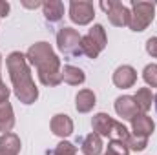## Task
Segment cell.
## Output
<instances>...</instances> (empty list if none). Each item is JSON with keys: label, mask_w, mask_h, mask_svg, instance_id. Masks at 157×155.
<instances>
[{"label": "cell", "mask_w": 157, "mask_h": 155, "mask_svg": "<svg viewBox=\"0 0 157 155\" xmlns=\"http://www.w3.org/2000/svg\"><path fill=\"white\" fill-rule=\"evenodd\" d=\"M106 44H108V37H106L104 26L93 24L91 29L80 40V49H82V55H86L88 59H97L101 51L106 47Z\"/></svg>", "instance_id": "277c9868"}, {"label": "cell", "mask_w": 157, "mask_h": 155, "mask_svg": "<svg viewBox=\"0 0 157 155\" xmlns=\"http://www.w3.org/2000/svg\"><path fill=\"white\" fill-rule=\"evenodd\" d=\"M102 155H117V153H113V152H110V150H106V153H102Z\"/></svg>", "instance_id": "f1b7e54d"}, {"label": "cell", "mask_w": 157, "mask_h": 155, "mask_svg": "<svg viewBox=\"0 0 157 155\" xmlns=\"http://www.w3.org/2000/svg\"><path fill=\"white\" fill-rule=\"evenodd\" d=\"M48 155H77V146L70 141H60L55 146V150Z\"/></svg>", "instance_id": "44dd1931"}, {"label": "cell", "mask_w": 157, "mask_h": 155, "mask_svg": "<svg viewBox=\"0 0 157 155\" xmlns=\"http://www.w3.org/2000/svg\"><path fill=\"white\" fill-rule=\"evenodd\" d=\"M15 128V112L11 102H2L0 104V133H11V130Z\"/></svg>", "instance_id": "e0dca14e"}, {"label": "cell", "mask_w": 157, "mask_h": 155, "mask_svg": "<svg viewBox=\"0 0 157 155\" xmlns=\"http://www.w3.org/2000/svg\"><path fill=\"white\" fill-rule=\"evenodd\" d=\"M130 137H132V131L122 124V122H113V128H112V133H110V141H119V142H124L126 146H128V141H130Z\"/></svg>", "instance_id": "ffe728a7"}, {"label": "cell", "mask_w": 157, "mask_h": 155, "mask_svg": "<svg viewBox=\"0 0 157 155\" xmlns=\"http://www.w3.org/2000/svg\"><path fill=\"white\" fill-rule=\"evenodd\" d=\"M84 80H86V75L80 68L71 66V64L62 68V82H66L70 86H80V84H84Z\"/></svg>", "instance_id": "ac0fdd59"}, {"label": "cell", "mask_w": 157, "mask_h": 155, "mask_svg": "<svg viewBox=\"0 0 157 155\" xmlns=\"http://www.w3.org/2000/svg\"><path fill=\"white\" fill-rule=\"evenodd\" d=\"M154 104H155V112H157V93L154 95Z\"/></svg>", "instance_id": "83f0119b"}, {"label": "cell", "mask_w": 157, "mask_h": 155, "mask_svg": "<svg viewBox=\"0 0 157 155\" xmlns=\"http://www.w3.org/2000/svg\"><path fill=\"white\" fill-rule=\"evenodd\" d=\"M133 100L139 108V113H148L150 108H152V102H154V95H152V89L150 88H139L137 93L133 95Z\"/></svg>", "instance_id": "d6986e66"}, {"label": "cell", "mask_w": 157, "mask_h": 155, "mask_svg": "<svg viewBox=\"0 0 157 155\" xmlns=\"http://www.w3.org/2000/svg\"><path fill=\"white\" fill-rule=\"evenodd\" d=\"M155 2H148V0H132V17H130V29L135 33L144 31L155 17Z\"/></svg>", "instance_id": "3957f363"}, {"label": "cell", "mask_w": 157, "mask_h": 155, "mask_svg": "<svg viewBox=\"0 0 157 155\" xmlns=\"http://www.w3.org/2000/svg\"><path fill=\"white\" fill-rule=\"evenodd\" d=\"M80 40H82V35L77 29H73V28H60L59 33H57V47L66 57H80L82 55Z\"/></svg>", "instance_id": "5b68a950"}, {"label": "cell", "mask_w": 157, "mask_h": 155, "mask_svg": "<svg viewBox=\"0 0 157 155\" xmlns=\"http://www.w3.org/2000/svg\"><path fill=\"white\" fill-rule=\"evenodd\" d=\"M146 53L150 57L157 59V37H150L146 40Z\"/></svg>", "instance_id": "d4e9b609"}, {"label": "cell", "mask_w": 157, "mask_h": 155, "mask_svg": "<svg viewBox=\"0 0 157 155\" xmlns=\"http://www.w3.org/2000/svg\"><path fill=\"white\" fill-rule=\"evenodd\" d=\"M113 108H115V113L122 120H132L133 117L139 113V108H137V104H135L132 95H121V97H117Z\"/></svg>", "instance_id": "8fae6325"}, {"label": "cell", "mask_w": 157, "mask_h": 155, "mask_svg": "<svg viewBox=\"0 0 157 155\" xmlns=\"http://www.w3.org/2000/svg\"><path fill=\"white\" fill-rule=\"evenodd\" d=\"M70 20L77 26H88L95 18V6L90 0H71L70 2Z\"/></svg>", "instance_id": "52a82bcc"}, {"label": "cell", "mask_w": 157, "mask_h": 155, "mask_svg": "<svg viewBox=\"0 0 157 155\" xmlns=\"http://www.w3.org/2000/svg\"><path fill=\"white\" fill-rule=\"evenodd\" d=\"M42 13L48 22H59L64 18V4L60 0H46L42 4Z\"/></svg>", "instance_id": "2e32d148"}, {"label": "cell", "mask_w": 157, "mask_h": 155, "mask_svg": "<svg viewBox=\"0 0 157 155\" xmlns=\"http://www.w3.org/2000/svg\"><path fill=\"white\" fill-rule=\"evenodd\" d=\"M80 141V150L84 155H101L102 153V137L97 135V133H90L82 139H77V142Z\"/></svg>", "instance_id": "4fadbf2b"}, {"label": "cell", "mask_w": 157, "mask_h": 155, "mask_svg": "<svg viewBox=\"0 0 157 155\" xmlns=\"http://www.w3.org/2000/svg\"><path fill=\"white\" fill-rule=\"evenodd\" d=\"M6 66H7L11 84H13L15 97L26 106L37 102L39 88L35 86V80L31 77V70H29V62L26 59V53L11 51L6 59Z\"/></svg>", "instance_id": "6da1fadb"}, {"label": "cell", "mask_w": 157, "mask_h": 155, "mask_svg": "<svg viewBox=\"0 0 157 155\" xmlns=\"http://www.w3.org/2000/svg\"><path fill=\"white\" fill-rule=\"evenodd\" d=\"M130 122H132V135L146 137L148 139L155 131V122L152 120V117L148 113H137Z\"/></svg>", "instance_id": "9c48e42d"}, {"label": "cell", "mask_w": 157, "mask_h": 155, "mask_svg": "<svg viewBox=\"0 0 157 155\" xmlns=\"http://www.w3.org/2000/svg\"><path fill=\"white\" fill-rule=\"evenodd\" d=\"M143 78L148 86L157 88V64H148L144 70H143Z\"/></svg>", "instance_id": "7402d4cb"}, {"label": "cell", "mask_w": 157, "mask_h": 155, "mask_svg": "<svg viewBox=\"0 0 157 155\" xmlns=\"http://www.w3.org/2000/svg\"><path fill=\"white\" fill-rule=\"evenodd\" d=\"M9 95H11V89L4 84V80H0V104L2 102H7Z\"/></svg>", "instance_id": "484cf974"}, {"label": "cell", "mask_w": 157, "mask_h": 155, "mask_svg": "<svg viewBox=\"0 0 157 155\" xmlns=\"http://www.w3.org/2000/svg\"><path fill=\"white\" fill-rule=\"evenodd\" d=\"M101 9L106 13L108 20L112 26L115 28H126L130 26V17H132V11L119 0H102L101 4Z\"/></svg>", "instance_id": "8992f818"}, {"label": "cell", "mask_w": 157, "mask_h": 155, "mask_svg": "<svg viewBox=\"0 0 157 155\" xmlns=\"http://www.w3.org/2000/svg\"><path fill=\"white\" fill-rule=\"evenodd\" d=\"M146 146H148V139H146V137L132 135L130 141H128V148H130V152H143V150H146Z\"/></svg>", "instance_id": "603a6c76"}, {"label": "cell", "mask_w": 157, "mask_h": 155, "mask_svg": "<svg viewBox=\"0 0 157 155\" xmlns=\"http://www.w3.org/2000/svg\"><path fill=\"white\" fill-rule=\"evenodd\" d=\"M22 4H24V7H29V9H37V7H40L44 2H37V0H35V2H22Z\"/></svg>", "instance_id": "4316f807"}, {"label": "cell", "mask_w": 157, "mask_h": 155, "mask_svg": "<svg viewBox=\"0 0 157 155\" xmlns=\"http://www.w3.org/2000/svg\"><path fill=\"white\" fill-rule=\"evenodd\" d=\"M108 150L117 155H130V148L124 142H119V141H110L108 142Z\"/></svg>", "instance_id": "cb8c5ba5"}, {"label": "cell", "mask_w": 157, "mask_h": 155, "mask_svg": "<svg viewBox=\"0 0 157 155\" xmlns=\"http://www.w3.org/2000/svg\"><path fill=\"white\" fill-rule=\"evenodd\" d=\"M22 148L20 137L17 133H4L0 135V155H18Z\"/></svg>", "instance_id": "5bb4252c"}, {"label": "cell", "mask_w": 157, "mask_h": 155, "mask_svg": "<svg viewBox=\"0 0 157 155\" xmlns=\"http://www.w3.org/2000/svg\"><path fill=\"white\" fill-rule=\"evenodd\" d=\"M0 64H2V55H0ZM0 80H2V77H0Z\"/></svg>", "instance_id": "f546056e"}, {"label": "cell", "mask_w": 157, "mask_h": 155, "mask_svg": "<svg viewBox=\"0 0 157 155\" xmlns=\"http://www.w3.org/2000/svg\"><path fill=\"white\" fill-rule=\"evenodd\" d=\"M26 59L31 66L37 68V75L42 86L55 88L62 82V68L60 59L53 51L51 44L48 42H35L26 51Z\"/></svg>", "instance_id": "7a4b0ae2"}, {"label": "cell", "mask_w": 157, "mask_h": 155, "mask_svg": "<svg viewBox=\"0 0 157 155\" xmlns=\"http://www.w3.org/2000/svg\"><path fill=\"white\" fill-rule=\"evenodd\" d=\"M113 84L121 88V89H128V88H133L135 86V82H137V71H135V68L133 66H130V64H122V66H119L117 70L113 71Z\"/></svg>", "instance_id": "ba28073f"}, {"label": "cell", "mask_w": 157, "mask_h": 155, "mask_svg": "<svg viewBox=\"0 0 157 155\" xmlns=\"http://www.w3.org/2000/svg\"><path fill=\"white\" fill-rule=\"evenodd\" d=\"M97 104V97L91 89H80L75 95V110L78 113H90Z\"/></svg>", "instance_id": "9a60e30c"}, {"label": "cell", "mask_w": 157, "mask_h": 155, "mask_svg": "<svg viewBox=\"0 0 157 155\" xmlns=\"http://www.w3.org/2000/svg\"><path fill=\"white\" fill-rule=\"evenodd\" d=\"M113 122H115V120L108 115V113H104V112L95 113L93 119H91L93 133H97V135H101V137H110L112 128H113Z\"/></svg>", "instance_id": "7c38bea8"}, {"label": "cell", "mask_w": 157, "mask_h": 155, "mask_svg": "<svg viewBox=\"0 0 157 155\" xmlns=\"http://www.w3.org/2000/svg\"><path fill=\"white\" fill-rule=\"evenodd\" d=\"M49 128H51L53 135H57V137H60V139L70 137V135L73 133V130H75L71 117L66 115V113H57V115H53L51 122H49Z\"/></svg>", "instance_id": "30bf717a"}]
</instances>
